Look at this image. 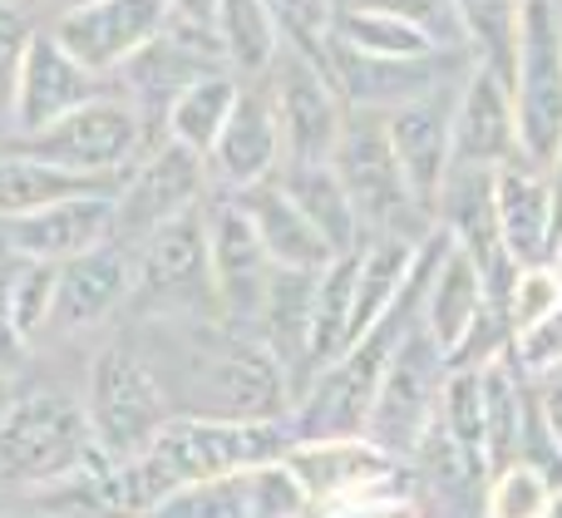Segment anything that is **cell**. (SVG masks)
<instances>
[{
    "mask_svg": "<svg viewBox=\"0 0 562 518\" xmlns=\"http://www.w3.org/2000/svg\"><path fill=\"white\" fill-rule=\"evenodd\" d=\"M508 351H514L518 371L524 375H538L548 371V365H562V296L553 302V312H543L533 326H524V331L508 341Z\"/></svg>",
    "mask_w": 562,
    "mask_h": 518,
    "instance_id": "d590c367",
    "label": "cell"
},
{
    "mask_svg": "<svg viewBox=\"0 0 562 518\" xmlns=\"http://www.w3.org/2000/svg\"><path fill=\"white\" fill-rule=\"evenodd\" d=\"M99 243H114V188L59 198V203L0 223V247L30 262H65Z\"/></svg>",
    "mask_w": 562,
    "mask_h": 518,
    "instance_id": "d6986e66",
    "label": "cell"
},
{
    "mask_svg": "<svg viewBox=\"0 0 562 518\" xmlns=\"http://www.w3.org/2000/svg\"><path fill=\"white\" fill-rule=\"evenodd\" d=\"M306 509L296 480L281 460L233 470L223 480H203L193 489H178L148 518H296Z\"/></svg>",
    "mask_w": 562,
    "mask_h": 518,
    "instance_id": "ffe728a7",
    "label": "cell"
},
{
    "mask_svg": "<svg viewBox=\"0 0 562 518\" xmlns=\"http://www.w3.org/2000/svg\"><path fill=\"white\" fill-rule=\"evenodd\" d=\"M104 460L85 401L69 391H20L0 410V489L40 494Z\"/></svg>",
    "mask_w": 562,
    "mask_h": 518,
    "instance_id": "3957f363",
    "label": "cell"
},
{
    "mask_svg": "<svg viewBox=\"0 0 562 518\" xmlns=\"http://www.w3.org/2000/svg\"><path fill=\"white\" fill-rule=\"evenodd\" d=\"M336 5H340V0H336Z\"/></svg>",
    "mask_w": 562,
    "mask_h": 518,
    "instance_id": "c3c4849f",
    "label": "cell"
},
{
    "mask_svg": "<svg viewBox=\"0 0 562 518\" xmlns=\"http://www.w3.org/2000/svg\"><path fill=\"white\" fill-rule=\"evenodd\" d=\"M0 518H55V514H40V509H25V514H0Z\"/></svg>",
    "mask_w": 562,
    "mask_h": 518,
    "instance_id": "f6af8a7d",
    "label": "cell"
},
{
    "mask_svg": "<svg viewBox=\"0 0 562 518\" xmlns=\"http://www.w3.org/2000/svg\"><path fill=\"white\" fill-rule=\"evenodd\" d=\"M553 480L528 460H508L488 470L484 489H479V518H543Z\"/></svg>",
    "mask_w": 562,
    "mask_h": 518,
    "instance_id": "1f68e13d",
    "label": "cell"
},
{
    "mask_svg": "<svg viewBox=\"0 0 562 518\" xmlns=\"http://www.w3.org/2000/svg\"><path fill=\"white\" fill-rule=\"evenodd\" d=\"M237 94H243V79L233 75V69H207V75H198L188 89H178V99L168 104L164 124H158V134L173 138V144L193 148L198 158L213 154L217 134H223L227 114H233Z\"/></svg>",
    "mask_w": 562,
    "mask_h": 518,
    "instance_id": "4316f807",
    "label": "cell"
},
{
    "mask_svg": "<svg viewBox=\"0 0 562 518\" xmlns=\"http://www.w3.org/2000/svg\"><path fill=\"white\" fill-rule=\"evenodd\" d=\"M203 223H207V257H213L217 312H223L227 326L252 331L257 306H262L267 282H272V257H267L252 217L243 213V203L233 193H217V198L207 193Z\"/></svg>",
    "mask_w": 562,
    "mask_h": 518,
    "instance_id": "5bb4252c",
    "label": "cell"
},
{
    "mask_svg": "<svg viewBox=\"0 0 562 518\" xmlns=\"http://www.w3.org/2000/svg\"><path fill=\"white\" fill-rule=\"evenodd\" d=\"M291 470L306 509H330V504L370 499L385 489H415V470L380 450L366 435H326V440H291L281 454Z\"/></svg>",
    "mask_w": 562,
    "mask_h": 518,
    "instance_id": "8fae6325",
    "label": "cell"
},
{
    "mask_svg": "<svg viewBox=\"0 0 562 518\" xmlns=\"http://www.w3.org/2000/svg\"><path fill=\"white\" fill-rule=\"evenodd\" d=\"M178 341H138L164 381L173 415L217 420H291L296 385L252 331L227 322H168Z\"/></svg>",
    "mask_w": 562,
    "mask_h": 518,
    "instance_id": "6da1fadb",
    "label": "cell"
},
{
    "mask_svg": "<svg viewBox=\"0 0 562 518\" xmlns=\"http://www.w3.org/2000/svg\"><path fill=\"white\" fill-rule=\"evenodd\" d=\"M213 193V168L173 138H154L114 188V243L134 247L168 217L198 207Z\"/></svg>",
    "mask_w": 562,
    "mask_h": 518,
    "instance_id": "30bf717a",
    "label": "cell"
},
{
    "mask_svg": "<svg viewBox=\"0 0 562 518\" xmlns=\"http://www.w3.org/2000/svg\"><path fill=\"white\" fill-rule=\"evenodd\" d=\"M543 173H548V188H553V223H562V148H558L553 158H548ZM553 237H558V233H553Z\"/></svg>",
    "mask_w": 562,
    "mask_h": 518,
    "instance_id": "60d3db41",
    "label": "cell"
},
{
    "mask_svg": "<svg viewBox=\"0 0 562 518\" xmlns=\"http://www.w3.org/2000/svg\"><path fill=\"white\" fill-rule=\"evenodd\" d=\"M296 518H425V504L415 489H385L370 499L330 504V509H301Z\"/></svg>",
    "mask_w": 562,
    "mask_h": 518,
    "instance_id": "74e56055",
    "label": "cell"
},
{
    "mask_svg": "<svg viewBox=\"0 0 562 518\" xmlns=\"http://www.w3.org/2000/svg\"><path fill=\"white\" fill-rule=\"evenodd\" d=\"M35 20L30 5L20 0H0V124H10V104H15V85H20V65H25V49L35 40Z\"/></svg>",
    "mask_w": 562,
    "mask_h": 518,
    "instance_id": "e575fe53",
    "label": "cell"
},
{
    "mask_svg": "<svg viewBox=\"0 0 562 518\" xmlns=\"http://www.w3.org/2000/svg\"><path fill=\"white\" fill-rule=\"evenodd\" d=\"M272 178L281 183V193L306 213V223L326 237V247L336 257L356 252V247L366 243V237H360V223H356V207H350L330 158H281V168Z\"/></svg>",
    "mask_w": 562,
    "mask_h": 518,
    "instance_id": "484cf974",
    "label": "cell"
},
{
    "mask_svg": "<svg viewBox=\"0 0 562 518\" xmlns=\"http://www.w3.org/2000/svg\"><path fill=\"white\" fill-rule=\"evenodd\" d=\"M20 5H30V0H20Z\"/></svg>",
    "mask_w": 562,
    "mask_h": 518,
    "instance_id": "7dc6e473",
    "label": "cell"
},
{
    "mask_svg": "<svg viewBox=\"0 0 562 518\" xmlns=\"http://www.w3.org/2000/svg\"><path fill=\"white\" fill-rule=\"evenodd\" d=\"M464 79V75H459ZM459 79H445V85L425 89V94L405 99V104L385 109V134L390 148L400 158V173L415 188V198L435 213L439 188L449 178V164H454V94Z\"/></svg>",
    "mask_w": 562,
    "mask_h": 518,
    "instance_id": "9a60e30c",
    "label": "cell"
},
{
    "mask_svg": "<svg viewBox=\"0 0 562 518\" xmlns=\"http://www.w3.org/2000/svg\"><path fill=\"white\" fill-rule=\"evenodd\" d=\"M336 45L356 49V55L375 59H429V55H454L439 40H429L419 25L390 15V10L370 5H336Z\"/></svg>",
    "mask_w": 562,
    "mask_h": 518,
    "instance_id": "f1b7e54d",
    "label": "cell"
},
{
    "mask_svg": "<svg viewBox=\"0 0 562 518\" xmlns=\"http://www.w3.org/2000/svg\"><path fill=\"white\" fill-rule=\"evenodd\" d=\"M55 5H59V10H65V5H75V0H55Z\"/></svg>",
    "mask_w": 562,
    "mask_h": 518,
    "instance_id": "bcb514c9",
    "label": "cell"
},
{
    "mask_svg": "<svg viewBox=\"0 0 562 518\" xmlns=\"http://www.w3.org/2000/svg\"><path fill=\"white\" fill-rule=\"evenodd\" d=\"M99 94H114V79H104L89 65H79V59L55 40V30L40 25L35 40H30V49H25V65H20L10 128H15V134H35V128L55 124L59 114H69V109L89 104V99H99Z\"/></svg>",
    "mask_w": 562,
    "mask_h": 518,
    "instance_id": "ac0fdd59",
    "label": "cell"
},
{
    "mask_svg": "<svg viewBox=\"0 0 562 518\" xmlns=\"http://www.w3.org/2000/svg\"><path fill=\"white\" fill-rule=\"evenodd\" d=\"M296 430L291 420H217V415H173L148 440L144 454L114 464L124 489L128 518H148L178 489H193L203 480H223L233 470L281 460Z\"/></svg>",
    "mask_w": 562,
    "mask_h": 518,
    "instance_id": "7a4b0ae2",
    "label": "cell"
},
{
    "mask_svg": "<svg viewBox=\"0 0 562 518\" xmlns=\"http://www.w3.org/2000/svg\"><path fill=\"white\" fill-rule=\"evenodd\" d=\"M203 203L168 217L164 227H154L148 237H138L128 247V262H134L128 306L144 322H223L213 286V257H207Z\"/></svg>",
    "mask_w": 562,
    "mask_h": 518,
    "instance_id": "277c9868",
    "label": "cell"
},
{
    "mask_svg": "<svg viewBox=\"0 0 562 518\" xmlns=\"http://www.w3.org/2000/svg\"><path fill=\"white\" fill-rule=\"evenodd\" d=\"M173 25H183V20L173 15L168 0H75L59 10L49 30L79 65L114 79L138 49L154 45Z\"/></svg>",
    "mask_w": 562,
    "mask_h": 518,
    "instance_id": "7c38bea8",
    "label": "cell"
},
{
    "mask_svg": "<svg viewBox=\"0 0 562 518\" xmlns=\"http://www.w3.org/2000/svg\"><path fill=\"white\" fill-rule=\"evenodd\" d=\"M543 518H562V484H553V494H548V509Z\"/></svg>",
    "mask_w": 562,
    "mask_h": 518,
    "instance_id": "7bdbcfd3",
    "label": "cell"
},
{
    "mask_svg": "<svg viewBox=\"0 0 562 518\" xmlns=\"http://www.w3.org/2000/svg\"><path fill=\"white\" fill-rule=\"evenodd\" d=\"M286 158L281 148V128H277V114H272V99L267 89H247L237 94L233 114H227L223 134H217L213 154H207V168H213V188L223 193H237V188H252L262 178H272Z\"/></svg>",
    "mask_w": 562,
    "mask_h": 518,
    "instance_id": "603a6c76",
    "label": "cell"
},
{
    "mask_svg": "<svg viewBox=\"0 0 562 518\" xmlns=\"http://www.w3.org/2000/svg\"><path fill=\"white\" fill-rule=\"evenodd\" d=\"M168 5H173V15L183 20V25L213 30V10H217V0H168Z\"/></svg>",
    "mask_w": 562,
    "mask_h": 518,
    "instance_id": "ab89813d",
    "label": "cell"
},
{
    "mask_svg": "<svg viewBox=\"0 0 562 518\" xmlns=\"http://www.w3.org/2000/svg\"><path fill=\"white\" fill-rule=\"evenodd\" d=\"M326 75L336 79L346 109H370V114H385V109L405 104V99L425 94V89L454 79L449 55H429V59H375V55H356V49H340L330 40L326 49Z\"/></svg>",
    "mask_w": 562,
    "mask_h": 518,
    "instance_id": "cb8c5ba5",
    "label": "cell"
},
{
    "mask_svg": "<svg viewBox=\"0 0 562 518\" xmlns=\"http://www.w3.org/2000/svg\"><path fill=\"white\" fill-rule=\"evenodd\" d=\"M528 395H533V415L543 440L553 444L558 464H562V365H548V371L528 375Z\"/></svg>",
    "mask_w": 562,
    "mask_h": 518,
    "instance_id": "f35d334b",
    "label": "cell"
},
{
    "mask_svg": "<svg viewBox=\"0 0 562 518\" xmlns=\"http://www.w3.org/2000/svg\"><path fill=\"white\" fill-rule=\"evenodd\" d=\"M79 401H85L89 430H94L99 450L114 464L144 454L148 440L173 420V401H168L164 381L154 375L148 356L134 341H109L89 361V381Z\"/></svg>",
    "mask_w": 562,
    "mask_h": 518,
    "instance_id": "8992f818",
    "label": "cell"
},
{
    "mask_svg": "<svg viewBox=\"0 0 562 518\" xmlns=\"http://www.w3.org/2000/svg\"><path fill=\"white\" fill-rule=\"evenodd\" d=\"M267 15L277 25L281 49L326 65V49L336 40V0H267Z\"/></svg>",
    "mask_w": 562,
    "mask_h": 518,
    "instance_id": "d6a6232c",
    "label": "cell"
},
{
    "mask_svg": "<svg viewBox=\"0 0 562 518\" xmlns=\"http://www.w3.org/2000/svg\"><path fill=\"white\" fill-rule=\"evenodd\" d=\"M340 5H370V10H390V15L419 25L429 40H439L445 49L464 45L459 40V20H454V0H340Z\"/></svg>",
    "mask_w": 562,
    "mask_h": 518,
    "instance_id": "8d00e7d4",
    "label": "cell"
},
{
    "mask_svg": "<svg viewBox=\"0 0 562 518\" xmlns=\"http://www.w3.org/2000/svg\"><path fill=\"white\" fill-rule=\"evenodd\" d=\"M548 262L558 267V277H562V223H558V237H553V257H548Z\"/></svg>",
    "mask_w": 562,
    "mask_h": 518,
    "instance_id": "ee69618b",
    "label": "cell"
},
{
    "mask_svg": "<svg viewBox=\"0 0 562 518\" xmlns=\"http://www.w3.org/2000/svg\"><path fill=\"white\" fill-rule=\"evenodd\" d=\"M262 89L272 99L286 158H330L340 124H346V99H340L336 79L326 75V65L296 55V49H277V59L262 75Z\"/></svg>",
    "mask_w": 562,
    "mask_h": 518,
    "instance_id": "4fadbf2b",
    "label": "cell"
},
{
    "mask_svg": "<svg viewBox=\"0 0 562 518\" xmlns=\"http://www.w3.org/2000/svg\"><path fill=\"white\" fill-rule=\"evenodd\" d=\"M233 198L243 203V213L252 217V227H257V237H262L272 267H291V272H321V267L336 257L326 247V237L306 223V213H301V207L281 193L277 178H262V183H252V188H237Z\"/></svg>",
    "mask_w": 562,
    "mask_h": 518,
    "instance_id": "d4e9b609",
    "label": "cell"
},
{
    "mask_svg": "<svg viewBox=\"0 0 562 518\" xmlns=\"http://www.w3.org/2000/svg\"><path fill=\"white\" fill-rule=\"evenodd\" d=\"M207 69H223V49H217L213 30L173 25L119 69L114 89L138 109V114H144L148 128H158L164 124V114H168V104L178 99V89H188L198 75H207Z\"/></svg>",
    "mask_w": 562,
    "mask_h": 518,
    "instance_id": "e0dca14e",
    "label": "cell"
},
{
    "mask_svg": "<svg viewBox=\"0 0 562 518\" xmlns=\"http://www.w3.org/2000/svg\"><path fill=\"white\" fill-rule=\"evenodd\" d=\"M562 296V277L553 262L538 267H518L514 282L504 292V316H508V336H518L524 326H533L543 312H553V302Z\"/></svg>",
    "mask_w": 562,
    "mask_h": 518,
    "instance_id": "836d02e7",
    "label": "cell"
},
{
    "mask_svg": "<svg viewBox=\"0 0 562 518\" xmlns=\"http://www.w3.org/2000/svg\"><path fill=\"white\" fill-rule=\"evenodd\" d=\"M20 395V381H15V371H5V365H0V410H5L10 401H15Z\"/></svg>",
    "mask_w": 562,
    "mask_h": 518,
    "instance_id": "b9f144b4",
    "label": "cell"
},
{
    "mask_svg": "<svg viewBox=\"0 0 562 518\" xmlns=\"http://www.w3.org/2000/svg\"><path fill=\"white\" fill-rule=\"evenodd\" d=\"M518 154V119L508 79L488 65L469 59L454 94V164L464 168H498Z\"/></svg>",
    "mask_w": 562,
    "mask_h": 518,
    "instance_id": "44dd1931",
    "label": "cell"
},
{
    "mask_svg": "<svg viewBox=\"0 0 562 518\" xmlns=\"http://www.w3.org/2000/svg\"><path fill=\"white\" fill-rule=\"evenodd\" d=\"M99 188H119V183L65 173V168L45 164V158L25 154V148H15V144L0 148V223H5V217H25L45 203H59V198L99 193Z\"/></svg>",
    "mask_w": 562,
    "mask_h": 518,
    "instance_id": "83f0119b",
    "label": "cell"
},
{
    "mask_svg": "<svg viewBox=\"0 0 562 518\" xmlns=\"http://www.w3.org/2000/svg\"><path fill=\"white\" fill-rule=\"evenodd\" d=\"M128 286H134V262H128V247L119 243H99L55 262L45 336H85L94 326H109L114 312L128 306Z\"/></svg>",
    "mask_w": 562,
    "mask_h": 518,
    "instance_id": "2e32d148",
    "label": "cell"
},
{
    "mask_svg": "<svg viewBox=\"0 0 562 518\" xmlns=\"http://www.w3.org/2000/svg\"><path fill=\"white\" fill-rule=\"evenodd\" d=\"M518 119V154L548 168L562 148V10L558 0H524L518 49L508 69Z\"/></svg>",
    "mask_w": 562,
    "mask_h": 518,
    "instance_id": "ba28073f",
    "label": "cell"
},
{
    "mask_svg": "<svg viewBox=\"0 0 562 518\" xmlns=\"http://www.w3.org/2000/svg\"><path fill=\"white\" fill-rule=\"evenodd\" d=\"M445 381H449V361L435 341L425 336V326H409L400 336L395 356H390L385 375H380L375 405L366 420V440H375L380 450H390L395 460L409 464V454L419 450L425 430L435 425L439 401H445Z\"/></svg>",
    "mask_w": 562,
    "mask_h": 518,
    "instance_id": "9c48e42d",
    "label": "cell"
},
{
    "mask_svg": "<svg viewBox=\"0 0 562 518\" xmlns=\"http://www.w3.org/2000/svg\"><path fill=\"white\" fill-rule=\"evenodd\" d=\"M213 40L223 49V65L233 69L237 79H262L267 65L277 59L281 40L277 25L267 15V0H217L213 10Z\"/></svg>",
    "mask_w": 562,
    "mask_h": 518,
    "instance_id": "f546056e",
    "label": "cell"
},
{
    "mask_svg": "<svg viewBox=\"0 0 562 518\" xmlns=\"http://www.w3.org/2000/svg\"><path fill=\"white\" fill-rule=\"evenodd\" d=\"M330 168H336L350 207H356L360 237H415L419 243V237L435 233V213H429L415 198V188L405 183L380 114H370V109H346L340 138H336V148H330Z\"/></svg>",
    "mask_w": 562,
    "mask_h": 518,
    "instance_id": "5b68a950",
    "label": "cell"
},
{
    "mask_svg": "<svg viewBox=\"0 0 562 518\" xmlns=\"http://www.w3.org/2000/svg\"><path fill=\"white\" fill-rule=\"evenodd\" d=\"M494 227L514 267H538L553 257V188L538 164L508 158L494 168Z\"/></svg>",
    "mask_w": 562,
    "mask_h": 518,
    "instance_id": "7402d4cb",
    "label": "cell"
},
{
    "mask_svg": "<svg viewBox=\"0 0 562 518\" xmlns=\"http://www.w3.org/2000/svg\"><path fill=\"white\" fill-rule=\"evenodd\" d=\"M148 134H154V128L144 124V114L114 89V94H99V99H89V104L59 114L55 124L35 128V134H15L10 144L45 158V164H55V168H65V173L119 183V178L134 168V158L148 148Z\"/></svg>",
    "mask_w": 562,
    "mask_h": 518,
    "instance_id": "52a82bcc",
    "label": "cell"
},
{
    "mask_svg": "<svg viewBox=\"0 0 562 518\" xmlns=\"http://www.w3.org/2000/svg\"><path fill=\"white\" fill-rule=\"evenodd\" d=\"M459 40H464L469 59L488 65L508 79L518 49V20H524V0H454Z\"/></svg>",
    "mask_w": 562,
    "mask_h": 518,
    "instance_id": "4dcf8cb0",
    "label": "cell"
}]
</instances>
